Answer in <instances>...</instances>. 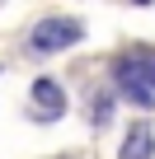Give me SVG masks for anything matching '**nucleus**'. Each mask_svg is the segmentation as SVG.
I'll use <instances>...</instances> for the list:
<instances>
[{
  "mask_svg": "<svg viewBox=\"0 0 155 159\" xmlns=\"http://www.w3.org/2000/svg\"><path fill=\"white\" fill-rule=\"evenodd\" d=\"M113 80H118V89L141 103V108H155V56L150 52H136V56H122L113 66Z\"/></svg>",
  "mask_w": 155,
  "mask_h": 159,
  "instance_id": "1",
  "label": "nucleus"
},
{
  "mask_svg": "<svg viewBox=\"0 0 155 159\" xmlns=\"http://www.w3.org/2000/svg\"><path fill=\"white\" fill-rule=\"evenodd\" d=\"M85 38V28L75 24V19H42L33 28V52H66Z\"/></svg>",
  "mask_w": 155,
  "mask_h": 159,
  "instance_id": "2",
  "label": "nucleus"
},
{
  "mask_svg": "<svg viewBox=\"0 0 155 159\" xmlns=\"http://www.w3.org/2000/svg\"><path fill=\"white\" fill-rule=\"evenodd\" d=\"M33 103H38L33 112H38V117H47V122H56V117L66 112V94H61L56 80H47V75H42V80H33Z\"/></svg>",
  "mask_w": 155,
  "mask_h": 159,
  "instance_id": "3",
  "label": "nucleus"
},
{
  "mask_svg": "<svg viewBox=\"0 0 155 159\" xmlns=\"http://www.w3.org/2000/svg\"><path fill=\"white\" fill-rule=\"evenodd\" d=\"M150 150H155V136H150L146 122H136V126L127 131V145H122L118 159H150Z\"/></svg>",
  "mask_w": 155,
  "mask_h": 159,
  "instance_id": "4",
  "label": "nucleus"
},
{
  "mask_svg": "<svg viewBox=\"0 0 155 159\" xmlns=\"http://www.w3.org/2000/svg\"><path fill=\"white\" fill-rule=\"evenodd\" d=\"M132 5H150V0H132Z\"/></svg>",
  "mask_w": 155,
  "mask_h": 159,
  "instance_id": "5",
  "label": "nucleus"
}]
</instances>
